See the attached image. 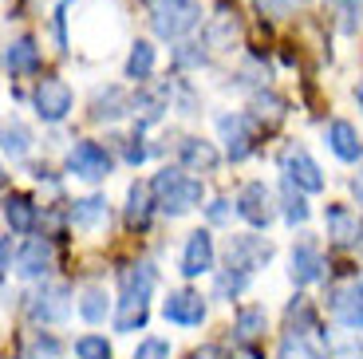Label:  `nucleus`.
I'll return each mask as SVG.
<instances>
[{"label": "nucleus", "mask_w": 363, "mask_h": 359, "mask_svg": "<svg viewBox=\"0 0 363 359\" xmlns=\"http://www.w3.org/2000/svg\"><path fill=\"white\" fill-rule=\"evenodd\" d=\"M155 201L162 214L170 217H182V214H190V209L201 206V198H206V186H201L198 178H190L186 174V166H166V170L155 174Z\"/></svg>", "instance_id": "f257e3e1"}, {"label": "nucleus", "mask_w": 363, "mask_h": 359, "mask_svg": "<svg viewBox=\"0 0 363 359\" xmlns=\"http://www.w3.org/2000/svg\"><path fill=\"white\" fill-rule=\"evenodd\" d=\"M146 12H150V28L158 40H182L201 24L198 0H150Z\"/></svg>", "instance_id": "f03ea898"}, {"label": "nucleus", "mask_w": 363, "mask_h": 359, "mask_svg": "<svg viewBox=\"0 0 363 359\" xmlns=\"http://www.w3.org/2000/svg\"><path fill=\"white\" fill-rule=\"evenodd\" d=\"M281 174L289 182H296L304 194H320V189H324V170H320L316 158H312L304 146H296V143H289L281 150Z\"/></svg>", "instance_id": "7ed1b4c3"}, {"label": "nucleus", "mask_w": 363, "mask_h": 359, "mask_svg": "<svg viewBox=\"0 0 363 359\" xmlns=\"http://www.w3.org/2000/svg\"><path fill=\"white\" fill-rule=\"evenodd\" d=\"M225 260H229V269H241L253 277L257 269H264L272 260V245L257 233H233L225 245Z\"/></svg>", "instance_id": "20e7f679"}, {"label": "nucleus", "mask_w": 363, "mask_h": 359, "mask_svg": "<svg viewBox=\"0 0 363 359\" xmlns=\"http://www.w3.org/2000/svg\"><path fill=\"white\" fill-rule=\"evenodd\" d=\"M32 103H36V115L44 118V123H64L72 103H75V95L64 79L44 75V79L36 83V91H32Z\"/></svg>", "instance_id": "39448f33"}, {"label": "nucleus", "mask_w": 363, "mask_h": 359, "mask_svg": "<svg viewBox=\"0 0 363 359\" xmlns=\"http://www.w3.org/2000/svg\"><path fill=\"white\" fill-rule=\"evenodd\" d=\"M28 316H32V324H64L72 316V288L67 285L36 288V297L28 300Z\"/></svg>", "instance_id": "423d86ee"}, {"label": "nucleus", "mask_w": 363, "mask_h": 359, "mask_svg": "<svg viewBox=\"0 0 363 359\" xmlns=\"http://www.w3.org/2000/svg\"><path fill=\"white\" fill-rule=\"evenodd\" d=\"M328 312L336 316V324H344L347 332H363V277L347 280V285L332 288L328 297Z\"/></svg>", "instance_id": "0eeeda50"}, {"label": "nucleus", "mask_w": 363, "mask_h": 359, "mask_svg": "<svg viewBox=\"0 0 363 359\" xmlns=\"http://www.w3.org/2000/svg\"><path fill=\"white\" fill-rule=\"evenodd\" d=\"M111 154L107 146L99 143H75L72 150H67V170L75 174V178H87V182H103L111 174Z\"/></svg>", "instance_id": "6e6552de"}, {"label": "nucleus", "mask_w": 363, "mask_h": 359, "mask_svg": "<svg viewBox=\"0 0 363 359\" xmlns=\"http://www.w3.org/2000/svg\"><path fill=\"white\" fill-rule=\"evenodd\" d=\"M218 135L221 143H225V158L229 162H245L249 154H253V123H249L245 115H218Z\"/></svg>", "instance_id": "1a4fd4ad"}, {"label": "nucleus", "mask_w": 363, "mask_h": 359, "mask_svg": "<svg viewBox=\"0 0 363 359\" xmlns=\"http://www.w3.org/2000/svg\"><path fill=\"white\" fill-rule=\"evenodd\" d=\"M237 214H241V221H249L253 229H264V225L272 221V194L264 182H245L241 186V194H237Z\"/></svg>", "instance_id": "9d476101"}, {"label": "nucleus", "mask_w": 363, "mask_h": 359, "mask_svg": "<svg viewBox=\"0 0 363 359\" xmlns=\"http://www.w3.org/2000/svg\"><path fill=\"white\" fill-rule=\"evenodd\" d=\"M213 260H218V249H213V237H209V229H198V233H190V241H186V249H182V277H206V272H213Z\"/></svg>", "instance_id": "9b49d317"}, {"label": "nucleus", "mask_w": 363, "mask_h": 359, "mask_svg": "<svg viewBox=\"0 0 363 359\" xmlns=\"http://www.w3.org/2000/svg\"><path fill=\"white\" fill-rule=\"evenodd\" d=\"M162 316L170 324H182V328H198L206 320V300L194 288H182V292H170V300L162 304Z\"/></svg>", "instance_id": "f8f14e48"}, {"label": "nucleus", "mask_w": 363, "mask_h": 359, "mask_svg": "<svg viewBox=\"0 0 363 359\" xmlns=\"http://www.w3.org/2000/svg\"><path fill=\"white\" fill-rule=\"evenodd\" d=\"M289 277H292V285H316V280L324 277V257H320V249L312 241H300L296 249H292Z\"/></svg>", "instance_id": "ddd939ff"}, {"label": "nucleus", "mask_w": 363, "mask_h": 359, "mask_svg": "<svg viewBox=\"0 0 363 359\" xmlns=\"http://www.w3.org/2000/svg\"><path fill=\"white\" fill-rule=\"evenodd\" d=\"M178 158H182L186 170L213 174V170H218V162H221V154H218V146L206 143V138H182V143H178Z\"/></svg>", "instance_id": "4468645a"}, {"label": "nucleus", "mask_w": 363, "mask_h": 359, "mask_svg": "<svg viewBox=\"0 0 363 359\" xmlns=\"http://www.w3.org/2000/svg\"><path fill=\"white\" fill-rule=\"evenodd\" d=\"M48 269H52V245H48L44 237L24 241V249H20V257H16V272H20V277L40 280V277H48Z\"/></svg>", "instance_id": "2eb2a0df"}, {"label": "nucleus", "mask_w": 363, "mask_h": 359, "mask_svg": "<svg viewBox=\"0 0 363 359\" xmlns=\"http://www.w3.org/2000/svg\"><path fill=\"white\" fill-rule=\"evenodd\" d=\"M146 316H150V297H138V292H118L115 332H138V328H146Z\"/></svg>", "instance_id": "dca6fc26"}, {"label": "nucleus", "mask_w": 363, "mask_h": 359, "mask_svg": "<svg viewBox=\"0 0 363 359\" xmlns=\"http://www.w3.org/2000/svg\"><path fill=\"white\" fill-rule=\"evenodd\" d=\"M328 146H332V154H336L340 162H359L363 158L359 135H355V126L344 123V118H332V123H328Z\"/></svg>", "instance_id": "f3484780"}, {"label": "nucleus", "mask_w": 363, "mask_h": 359, "mask_svg": "<svg viewBox=\"0 0 363 359\" xmlns=\"http://www.w3.org/2000/svg\"><path fill=\"white\" fill-rule=\"evenodd\" d=\"M130 107H135V99H130L123 87H99V91H95V99H91V118L111 123V118L127 115Z\"/></svg>", "instance_id": "a211bd4d"}, {"label": "nucleus", "mask_w": 363, "mask_h": 359, "mask_svg": "<svg viewBox=\"0 0 363 359\" xmlns=\"http://www.w3.org/2000/svg\"><path fill=\"white\" fill-rule=\"evenodd\" d=\"M40 67V48L32 36H20L9 44V52H4V72L16 79V75H28V72H36Z\"/></svg>", "instance_id": "6ab92c4d"}, {"label": "nucleus", "mask_w": 363, "mask_h": 359, "mask_svg": "<svg viewBox=\"0 0 363 359\" xmlns=\"http://www.w3.org/2000/svg\"><path fill=\"white\" fill-rule=\"evenodd\" d=\"M72 225L75 229H87V233H95V229H107L111 225V206L107 198H79L72 206Z\"/></svg>", "instance_id": "aec40b11"}, {"label": "nucleus", "mask_w": 363, "mask_h": 359, "mask_svg": "<svg viewBox=\"0 0 363 359\" xmlns=\"http://www.w3.org/2000/svg\"><path fill=\"white\" fill-rule=\"evenodd\" d=\"M324 225H328V237L336 245H359V217L347 206H328Z\"/></svg>", "instance_id": "412c9836"}, {"label": "nucleus", "mask_w": 363, "mask_h": 359, "mask_svg": "<svg viewBox=\"0 0 363 359\" xmlns=\"http://www.w3.org/2000/svg\"><path fill=\"white\" fill-rule=\"evenodd\" d=\"M4 225L12 233H32L36 229V201L28 194H9L4 198Z\"/></svg>", "instance_id": "4be33fe9"}, {"label": "nucleus", "mask_w": 363, "mask_h": 359, "mask_svg": "<svg viewBox=\"0 0 363 359\" xmlns=\"http://www.w3.org/2000/svg\"><path fill=\"white\" fill-rule=\"evenodd\" d=\"M155 186L150 182H135V186L127 189V221L138 225L143 229L146 221H150V214H155Z\"/></svg>", "instance_id": "5701e85b"}, {"label": "nucleus", "mask_w": 363, "mask_h": 359, "mask_svg": "<svg viewBox=\"0 0 363 359\" xmlns=\"http://www.w3.org/2000/svg\"><path fill=\"white\" fill-rule=\"evenodd\" d=\"M264 324H269V316H264V308H257V304H245V308H237L233 336H237L241 343H249V348H253V343L264 336Z\"/></svg>", "instance_id": "b1692460"}, {"label": "nucleus", "mask_w": 363, "mask_h": 359, "mask_svg": "<svg viewBox=\"0 0 363 359\" xmlns=\"http://www.w3.org/2000/svg\"><path fill=\"white\" fill-rule=\"evenodd\" d=\"M281 209H284V221L289 225H304L312 217L308 201H304V189L289 178H284V186H281Z\"/></svg>", "instance_id": "393cba45"}, {"label": "nucleus", "mask_w": 363, "mask_h": 359, "mask_svg": "<svg viewBox=\"0 0 363 359\" xmlns=\"http://www.w3.org/2000/svg\"><path fill=\"white\" fill-rule=\"evenodd\" d=\"M28 150H32V135H28V126L20 123V118L4 123V158H9V162H20Z\"/></svg>", "instance_id": "a878e982"}, {"label": "nucleus", "mask_w": 363, "mask_h": 359, "mask_svg": "<svg viewBox=\"0 0 363 359\" xmlns=\"http://www.w3.org/2000/svg\"><path fill=\"white\" fill-rule=\"evenodd\" d=\"M150 72H155V44L138 40L127 55V79H150Z\"/></svg>", "instance_id": "bb28decb"}, {"label": "nucleus", "mask_w": 363, "mask_h": 359, "mask_svg": "<svg viewBox=\"0 0 363 359\" xmlns=\"http://www.w3.org/2000/svg\"><path fill=\"white\" fill-rule=\"evenodd\" d=\"M79 316L87 324H103L107 320V292L103 288H83V297H79Z\"/></svg>", "instance_id": "cd10ccee"}, {"label": "nucleus", "mask_w": 363, "mask_h": 359, "mask_svg": "<svg viewBox=\"0 0 363 359\" xmlns=\"http://www.w3.org/2000/svg\"><path fill=\"white\" fill-rule=\"evenodd\" d=\"M328 4L336 9L340 28H344V32H355V28H359V20H363V4H359V0H328Z\"/></svg>", "instance_id": "c85d7f7f"}, {"label": "nucleus", "mask_w": 363, "mask_h": 359, "mask_svg": "<svg viewBox=\"0 0 363 359\" xmlns=\"http://www.w3.org/2000/svg\"><path fill=\"white\" fill-rule=\"evenodd\" d=\"M75 359H111V343L103 336H83L75 340Z\"/></svg>", "instance_id": "c756f323"}, {"label": "nucleus", "mask_w": 363, "mask_h": 359, "mask_svg": "<svg viewBox=\"0 0 363 359\" xmlns=\"http://www.w3.org/2000/svg\"><path fill=\"white\" fill-rule=\"evenodd\" d=\"M249 285V272H241V269H225L218 277V297H237L241 288Z\"/></svg>", "instance_id": "7c9ffc66"}, {"label": "nucleus", "mask_w": 363, "mask_h": 359, "mask_svg": "<svg viewBox=\"0 0 363 359\" xmlns=\"http://www.w3.org/2000/svg\"><path fill=\"white\" fill-rule=\"evenodd\" d=\"M174 63H178V67H201V63H206V52H201V44H182L178 52H174Z\"/></svg>", "instance_id": "2f4dec72"}, {"label": "nucleus", "mask_w": 363, "mask_h": 359, "mask_svg": "<svg viewBox=\"0 0 363 359\" xmlns=\"http://www.w3.org/2000/svg\"><path fill=\"white\" fill-rule=\"evenodd\" d=\"M135 359H170V343L166 340H143L138 343V351H135Z\"/></svg>", "instance_id": "473e14b6"}, {"label": "nucleus", "mask_w": 363, "mask_h": 359, "mask_svg": "<svg viewBox=\"0 0 363 359\" xmlns=\"http://www.w3.org/2000/svg\"><path fill=\"white\" fill-rule=\"evenodd\" d=\"M328 348L336 351V355H344V359H363V343L359 340H336V343H328Z\"/></svg>", "instance_id": "72a5a7b5"}, {"label": "nucleus", "mask_w": 363, "mask_h": 359, "mask_svg": "<svg viewBox=\"0 0 363 359\" xmlns=\"http://www.w3.org/2000/svg\"><path fill=\"white\" fill-rule=\"evenodd\" d=\"M127 162H130V166H143V162H146V146H143V138H127Z\"/></svg>", "instance_id": "f704fd0d"}, {"label": "nucleus", "mask_w": 363, "mask_h": 359, "mask_svg": "<svg viewBox=\"0 0 363 359\" xmlns=\"http://www.w3.org/2000/svg\"><path fill=\"white\" fill-rule=\"evenodd\" d=\"M186 359H225V351H221L218 343H201V348H194Z\"/></svg>", "instance_id": "c9c22d12"}, {"label": "nucleus", "mask_w": 363, "mask_h": 359, "mask_svg": "<svg viewBox=\"0 0 363 359\" xmlns=\"http://www.w3.org/2000/svg\"><path fill=\"white\" fill-rule=\"evenodd\" d=\"M209 221H213V225H225L229 221V201L225 198H218L213 206H209Z\"/></svg>", "instance_id": "e433bc0d"}, {"label": "nucleus", "mask_w": 363, "mask_h": 359, "mask_svg": "<svg viewBox=\"0 0 363 359\" xmlns=\"http://www.w3.org/2000/svg\"><path fill=\"white\" fill-rule=\"evenodd\" d=\"M55 351H60V343H55L52 336H48V340H44V336H40V340H36V355H48V359H52Z\"/></svg>", "instance_id": "4c0bfd02"}, {"label": "nucleus", "mask_w": 363, "mask_h": 359, "mask_svg": "<svg viewBox=\"0 0 363 359\" xmlns=\"http://www.w3.org/2000/svg\"><path fill=\"white\" fill-rule=\"evenodd\" d=\"M0 265H4V269H12V229H9V237L0 241Z\"/></svg>", "instance_id": "58836bf2"}, {"label": "nucleus", "mask_w": 363, "mask_h": 359, "mask_svg": "<svg viewBox=\"0 0 363 359\" xmlns=\"http://www.w3.org/2000/svg\"><path fill=\"white\" fill-rule=\"evenodd\" d=\"M257 9L269 12V16H284V4H281V0H257Z\"/></svg>", "instance_id": "ea45409f"}, {"label": "nucleus", "mask_w": 363, "mask_h": 359, "mask_svg": "<svg viewBox=\"0 0 363 359\" xmlns=\"http://www.w3.org/2000/svg\"><path fill=\"white\" fill-rule=\"evenodd\" d=\"M352 189H355V198H363V178H355V182H352Z\"/></svg>", "instance_id": "a19ab883"}, {"label": "nucleus", "mask_w": 363, "mask_h": 359, "mask_svg": "<svg viewBox=\"0 0 363 359\" xmlns=\"http://www.w3.org/2000/svg\"><path fill=\"white\" fill-rule=\"evenodd\" d=\"M355 99H359V111H363V83H359V91H355Z\"/></svg>", "instance_id": "79ce46f5"}, {"label": "nucleus", "mask_w": 363, "mask_h": 359, "mask_svg": "<svg viewBox=\"0 0 363 359\" xmlns=\"http://www.w3.org/2000/svg\"><path fill=\"white\" fill-rule=\"evenodd\" d=\"M292 4H304V0H292Z\"/></svg>", "instance_id": "37998d69"}]
</instances>
